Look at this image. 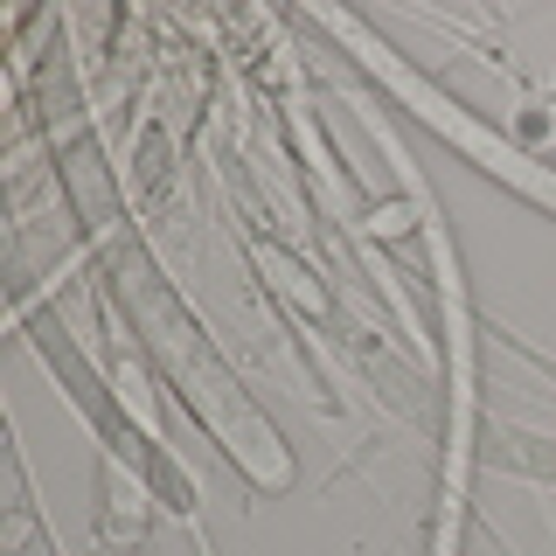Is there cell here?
<instances>
[{"label": "cell", "mask_w": 556, "mask_h": 556, "mask_svg": "<svg viewBox=\"0 0 556 556\" xmlns=\"http://www.w3.org/2000/svg\"><path fill=\"white\" fill-rule=\"evenodd\" d=\"M369 237H410V208L404 202H390V208H376V216H369Z\"/></svg>", "instance_id": "6da1fadb"}]
</instances>
